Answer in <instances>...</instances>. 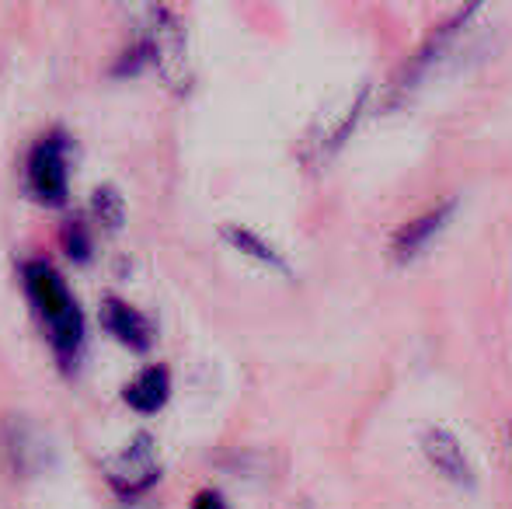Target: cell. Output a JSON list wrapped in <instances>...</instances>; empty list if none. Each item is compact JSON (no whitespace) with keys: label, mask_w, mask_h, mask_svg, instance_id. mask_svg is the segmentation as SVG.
Here are the masks:
<instances>
[{"label":"cell","mask_w":512,"mask_h":509,"mask_svg":"<svg viewBox=\"0 0 512 509\" xmlns=\"http://www.w3.org/2000/svg\"><path fill=\"white\" fill-rule=\"evenodd\" d=\"M192 509H230V506H227V499H223L216 489H203L196 499H192Z\"/></svg>","instance_id":"5bb4252c"},{"label":"cell","mask_w":512,"mask_h":509,"mask_svg":"<svg viewBox=\"0 0 512 509\" xmlns=\"http://www.w3.org/2000/svg\"><path fill=\"white\" fill-rule=\"evenodd\" d=\"M418 447H422V457L429 461V468L436 471L439 478H446L450 485H457V489H474V485H478L471 457H467L464 443L457 440L453 429L429 426L422 433V440H418Z\"/></svg>","instance_id":"52a82bcc"},{"label":"cell","mask_w":512,"mask_h":509,"mask_svg":"<svg viewBox=\"0 0 512 509\" xmlns=\"http://www.w3.org/2000/svg\"><path fill=\"white\" fill-rule=\"evenodd\" d=\"M140 49L147 53V63L161 70V77L171 88H185L192 81L189 70V39L178 11L171 7H147V21L140 32Z\"/></svg>","instance_id":"7a4b0ae2"},{"label":"cell","mask_w":512,"mask_h":509,"mask_svg":"<svg viewBox=\"0 0 512 509\" xmlns=\"http://www.w3.org/2000/svg\"><path fill=\"white\" fill-rule=\"evenodd\" d=\"M91 210H95V217L102 220L105 227H122V220H126V203H122V196L115 189H95V199H91Z\"/></svg>","instance_id":"7c38bea8"},{"label":"cell","mask_w":512,"mask_h":509,"mask_svg":"<svg viewBox=\"0 0 512 509\" xmlns=\"http://www.w3.org/2000/svg\"><path fill=\"white\" fill-rule=\"evenodd\" d=\"M478 14V7H464V11H453L446 21H439L436 28L429 32V39L422 42V46L415 49V53L405 60V67L394 74V81H391V95H387V105H401V102H408L411 95H415V88L422 84V77L429 74V67L439 60V56L446 53V46L453 42V35L460 32V28L467 25V21Z\"/></svg>","instance_id":"5b68a950"},{"label":"cell","mask_w":512,"mask_h":509,"mask_svg":"<svg viewBox=\"0 0 512 509\" xmlns=\"http://www.w3.org/2000/svg\"><path fill=\"white\" fill-rule=\"evenodd\" d=\"M102 325H105L108 335H115V339L122 342V346H129V349H147L150 346V321L143 318L133 304H126V300H119V297L105 300L102 304Z\"/></svg>","instance_id":"9c48e42d"},{"label":"cell","mask_w":512,"mask_h":509,"mask_svg":"<svg viewBox=\"0 0 512 509\" xmlns=\"http://www.w3.org/2000/svg\"><path fill=\"white\" fill-rule=\"evenodd\" d=\"M509 454H512V426H509Z\"/></svg>","instance_id":"9a60e30c"},{"label":"cell","mask_w":512,"mask_h":509,"mask_svg":"<svg viewBox=\"0 0 512 509\" xmlns=\"http://www.w3.org/2000/svg\"><path fill=\"white\" fill-rule=\"evenodd\" d=\"M67 248H70V255H74V258H88V255H91V238L84 234L81 220H74V224H70V231H67Z\"/></svg>","instance_id":"4fadbf2b"},{"label":"cell","mask_w":512,"mask_h":509,"mask_svg":"<svg viewBox=\"0 0 512 509\" xmlns=\"http://www.w3.org/2000/svg\"><path fill=\"white\" fill-rule=\"evenodd\" d=\"M105 482L119 492L122 499H140L150 485L161 475V461H157V447L150 433H136L122 450L102 464Z\"/></svg>","instance_id":"277c9868"},{"label":"cell","mask_w":512,"mask_h":509,"mask_svg":"<svg viewBox=\"0 0 512 509\" xmlns=\"http://www.w3.org/2000/svg\"><path fill=\"white\" fill-rule=\"evenodd\" d=\"M220 238L227 241L234 252H241V255H248V258H255V262H262V265H269V269H276V272H290V262L283 258V252H279L272 241H265L258 231H251V227H241V224H223L220 227Z\"/></svg>","instance_id":"8fae6325"},{"label":"cell","mask_w":512,"mask_h":509,"mask_svg":"<svg viewBox=\"0 0 512 509\" xmlns=\"http://www.w3.org/2000/svg\"><path fill=\"white\" fill-rule=\"evenodd\" d=\"M25 182L39 203L60 206L70 196V136L63 129L46 133L28 154Z\"/></svg>","instance_id":"3957f363"},{"label":"cell","mask_w":512,"mask_h":509,"mask_svg":"<svg viewBox=\"0 0 512 509\" xmlns=\"http://www.w3.org/2000/svg\"><path fill=\"white\" fill-rule=\"evenodd\" d=\"M122 398H126L129 408H136V412H143V415L161 412V408L168 405V398H171V374L164 367L140 370V374L126 384Z\"/></svg>","instance_id":"30bf717a"},{"label":"cell","mask_w":512,"mask_h":509,"mask_svg":"<svg viewBox=\"0 0 512 509\" xmlns=\"http://www.w3.org/2000/svg\"><path fill=\"white\" fill-rule=\"evenodd\" d=\"M21 283H25L28 300L35 304L42 318V328L49 335V346L56 349L63 363H74L84 346V311L70 286L60 279V272L42 258L21 265Z\"/></svg>","instance_id":"6da1fadb"},{"label":"cell","mask_w":512,"mask_h":509,"mask_svg":"<svg viewBox=\"0 0 512 509\" xmlns=\"http://www.w3.org/2000/svg\"><path fill=\"white\" fill-rule=\"evenodd\" d=\"M0 457L14 475H39L53 461V443L28 415H7L0 422Z\"/></svg>","instance_id":"8992f818"},{"label":"cell","mask_w":512,"mask_h":509,"mask_svg":"<svg viewBox=\"0 0 512 509\" xmlns=\"http://www.w3.org/2000/svg\"><path fill=\"white\" fill-rule=\"evenodd\" d=\"M453 213H457V196L443 199V203H436L432 210L418 213V217H411L408 224H401L398 234H394V241H391L394 262H398V265L415 262V258L446 231V224L453 220Z\"/></svg>","instance_id":"ba28073f"}]
</instances>
